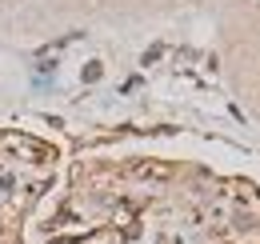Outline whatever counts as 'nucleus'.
Returning a JSON list of instances; mask_svg holds the SVG:
<instances>
[{
    "instance_id": "nucleus-1",
    "label": "nucleus",
    "mask_w": 260,
    "mask_h": 244,
    "mask_svg": "<svg viewBox=\"0 0 260 244\" xmlns=\"http://www.w3.org/2000/svg\"><path fill=\"white\" fill-rule=\"evenodd\" d=\"M132 172H136L140 180H172V176H176V168H172L168 160H140V164H132Z\"/></svg>"
},
{
    "instance_id": "nucleus-2",
    "label": "nucleus",
    "mask_w": 260,
    "mask_h": 244,
    "mask_svg": "<svg viewBox=\"0 0 260 244\" xmlns=\"http://www.w3.org/2000/svg\"><path fill=\"white\" fill-rule=\"evenodd\" d=\"M236 228H240V232H260V216L236 212Z\"/></svg>"
},
{
    "instance_id": "nucleus-3",
    "label": "nucleus",
    "mask_w": 260,
    "mask_h": 244,
    "mask_svg": "<svg viewBox=\"0 0 260 244\" xmlns=\"http://www.w3.org/2000/svg\"><path fill=\"white\" fill-rule=\"evenodd\" d=\"M112 240H116V228H104V232H96V236H88L80 244H112Z\"/></svg>"
},
{
    "instance_id": "nucleus-4",
    "label": "nucleus",
    "mask_w": 260,
    "mask_h": 244,
    "mask_svg": "<svg viewBox=\"0 0 260 244\" xmlns=\"http://www.w3.org/2000/svg\"><path fill=\"white\" fill-rule=\"evenodd\" d=\"M100 76H104V68H100V64H88V68H84V80H88V84H96Z\"/></svg>"
},
{
    "instance_id": "nucleus-5",
    "label": "nucleus",
    "mask_w": 260,
    "mask_h": 244,
    "mask_svg": "<svg viewBox=\"0 0 260 244\" xmlns=\"http://www.w3.org/2000/svg\"><path fill=\"white\" fill-rule=\"evenodd\" d=\"M156 244H176V240H172V236H160V240H156Z\"/></svg>"
}]
</instances>
